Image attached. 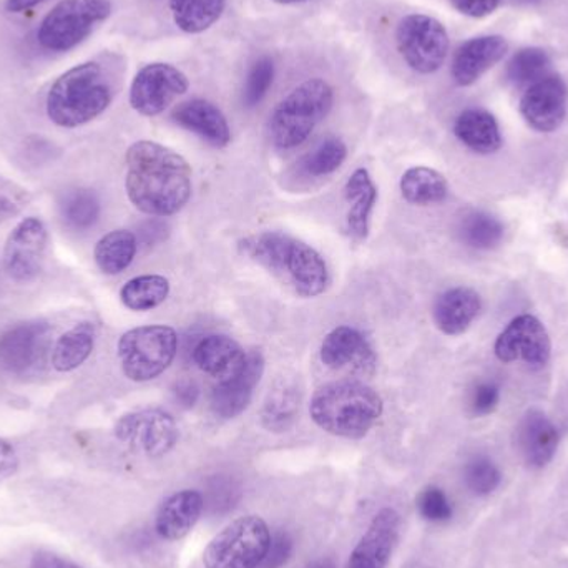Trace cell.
<instances>
[{"instance_id": "cell-1", "label": "cell", "mask_w": 568, "mask_h": 568, "mask_svg": "<svg viewBox=\"0 0 568 568\" xmlns=\"http://www.w3.org/2000/svg\"><path fill=\"white\" fill-rule=\"evenodd\" d=\"M130 202L150 216H172L192 196V166L169 146L140 140L125 156Z\"/></svg>"}, {"instance_id": "cell-2", "label": "cell", "mask_w": 568, "mask_h": 568, "mask_svg": "<svg viewBox=\"0 0 568 568\" xmlns=\"http://www.w3.org/2000/svg\"><path fill=\"white\" fill-rule=\"evenodd\" d=\"M239 250L243 256L268 270L297 296H320L329 284V272L323 256L286 233H255L243 239Z\"/></svg>"}, {"instance_id": "cell-3", "label": "cell", "mask_w": 568, "mask_h": 568, "mask_svg": "<svg viewBox=\"0 0 568 568\" xmlns=\"http://www.w3.org/2000/svg\"><path fill=\"white\" fill-rule=\"evenodd\" d=\"M379 394L359 381H334L314 393L311 419L324 433L346 439H361L383 416Z\"/></svg>"}, {"instance_id": "cell-4", "label": "cell", "mask_w": 568, "mask_h": 568, "mask_svg": "<svg viewBox=\"0 0 568 568\" xmlns=\"http://www.w3.org/2000/svg\"><path fill=\"white\" fill-rule=\"evenodd\" d=\"M113 99L102 63L83 62L67 70L47 95V115L62 129H75L102 115Z\"/></svg>"}, {"instance_id": "cell-5", "label": "cell", "mask_w": 568, "mask_h": 568, "mask_svg": "<svg viewBox=\"0 0 568 568\" xmlns=\"http://www.w3.org/2000/svg\"><path fill=\"white\" fill-rule=\"evenodd\" d=\"M333 87L323 79H310L291 90L270 116L273 145L293 150L303 145L333 109Z\"/></svg>"}, {"instance_id": "cell-6", "label": "cell", "mask_w": 568, "mask_h": 568, "mask_svg": "<svg viewBox=\"0 0 568 568\" xmlns=\"http://www.w3.org/2000/svg\"><path fill=\"white\" fill-rule=\"evenodd\" d=\"M179 349V337L170 326H142L126 331L119 341L123 374L135 383L155 379L169 369Z\"/></svg>"}, {"instance_id": "cell-7", "label": "cell", "mask_w": 568, "mask_h": 568, "mask_svg": "<svg viewBox=\"0 0 568 568\" xmlns=\"http://www.w3.org/2000/svg\"><path fill=\"white\" fill-rule=\"evenodd\" d=\"M272 532L258 516L233 520L203 554L205 568H258L268 552Z\"/></svg>"}, {"instance_id": "cell-8", "label": "cell", "mask_w": 568, "mask_h": 568, "mask_svg": "<svg viewBox=\"0 0 568 568\" xmlns=\"http://www.w3.org/2000/svg\"><path fill=\"white\" fill-rule=\"evenodd\" d=\"M110 13V0H62L40 23V45L52 52H67L82 43Z\"/></svg>"}, {"instance_id": "cell-9", "label": "cell", "mask_w": 568, "mask_h": 568, "mask_svg": "<svg viewBox=\"0 0 568 568\" xmlns=\"http://www.w3.org/2000/svg\"><path fill=\"white\" fill-rule=\"evenodd\" d=\"M396 42L404 62L423 75L437 72L449 53L446 27L424 13H410L400 20Z\"/></svg>"}, {"instance_id": "cell-10", "label": "cell", "mask_w": 568, "mask_h": 568, "mask_svg": "<svg viewBox=\"0 0 568 568\" xmlns=\"http://www.w3.org/2000/svg\"><path fill=\"white\" fill-rule=\"evenodd\" d=\"M190 80L170 63L155 62L142 67L130 87V105L143 116L165 112L176 97L185 95Z\"/></svg>"}, {"instance_id": "cell-11", "label": "cell", "mask_w": 568, "mask_h": 568, "mask_svg": "<svg viewBox=\"0 0 568 568\" xmlns=\"http://www.w3.org/2000/svg\"><path fill=\"white\" fill-rule=\"evenodd\" d=\"M120 443L149 457H162L175 447L179 427L165 410L143 409L120 417L115 426Z\"/></svg>"}, {"instance_id": "cell-12", "label": "cell", "mask_w": 568, "mask_h": 568, "mask_svg": "<svg viewBox=\"0 0 568 568\" xmlns=\"http://www.w3.org/2000/svg\"><path fill=\"white\" fill-rule=\"evenodd\" d=\"M494 351L503 363L523 361L532 369H542L550 361L552 341L536 316L523 314L499 334Z\"/></svg>"}, {"instance_id": "cell-13", "label": "cell", "mask_w": 568, "mask_h": 568, "mask_svg": "<svg viewBox=\"0 0 568 568\" xmlns=\"http://www.w3.org/2000/svg\"><path fill=\"white\" fill-rule=\"evenodd\" d=\"M47 229L36 216L22 220L3 246V268L13 282H33L45 263Z\"/></svg>"}, {"instance_id": "cell-14", "label": "cell", "mask_w": 568, "mask_h": 568, "mask_svg": "<svg viewBox=\"0 0 568 568\" xmlns=\"http://www.w3.org/2000/svg\"><path fill=\"white\" fill-rule=\"evenodd\" d=\"M47 323H23L0 336V367L12 376H27L42 366L50 346Z\"/></svg>"}, {"instance_id": "cell-15", "label": "cell", "mask_w": 568, "mask_h": 568, "mask_svg": "<svg viewBox=\"0 0 568 568\" xmlns=\"http://www.w3.org/2000/svg\"><path fill=\"white\" fill-rule=\"evenodd\" d=\"M567 103L566 82L559 75H547L527 87L520 99V113L534 130L550 133L566 120Z\"/></svg>"}, {"instance_id": "cell-16", "label": "cell", "mask_w": 568, "mask_h": 568, "mask_svg": "<svg viewBox=\"0 0 568 568\" xmlns=\"http://www.w3.org/2000/svg\"><path fill=\"white\" fill-rule=\"evenodd\" d=\"M400 517L384 507L371 520L364 536L351 552L346 568H386L399 539Z\"/></svg>"}, {"instance_id": "cell-17", "label": "cell", "mask_w": 568, "mask_h": 568, "mask_svg": "<svg viewBox=\"0 0 568 568\" xmlns=\"http://www.w3.org/2000/svg\"><path fill=\"white\" fill-rule=\"evenodd\" d=\"M265 373V357L260 351L248 353L245 367L236 376L220 381L219 386L213 387L212 406L215 416L222 419H235L252 403L256 386Z\"/></svg>"}, {"instance_id": "cell-18", "label": "cell", "mask_w": 568, "mask_h": 568, "mask_svg": "<svg viewBox=\"0 0 568 568\" xmlns=\"http://www.w3.org/2000/svg\"><path fill=\"white\" fill-rule=\"evenodd\" d=\"M321 361L333 371L373 373L376 353L369 341L356 327L339 326L331 331L321 344Z\"/></svg>"}, {"instance_id": "cell-19", "label": "cell", "mask_w": 568, "mask_h": 568, "mask_svg": "<svg viewBox=\"0 0 568 568\" xmlns=\"http://www.w3.org/2000/svg\"><path fill=\"white\" fill-rule=\"evenodd\" d=\"M509 43L500 36H483L467 40L454 53L453 79L457 85L476 83L487 70L506 57Z\"/></svg>"}, {"instance_id": "cell-20", "label": "cell", "mask_w": 568, "mask_h": 568, "mask_svg": "<svg viewBox=\"0 0 568 568\" xmlns=\"http://www.w3.org/2000/svg\"><path fill=\"white\" fill-rule=\"evenodd\" d=\"M173 122L189 132L195 133L216 149H225L232 142L229 120L222 110L209 100L195 99L176 106Z\"/></svg>"}, {"instance_id": "cell-21", "label": "cell", "mask_w": 568, "mask_h": 568, "mask_svg": "<svg viewBox=\"0 0 568 568\" xmlns=\"http://www.w3.org/2000/svg\"><path fill=\"white\" fill-rule=\"evenodd\" d=\"M517 447L527 466L540 469L556 456L559 447L557 427L546 414L529 410L517 427Z\"/></svg>"}, {"instance_id": "cell-22", "label": "cell", "mask_w": 568, "mask_h": 568, "mask_svg": "<svg viewBox=\"0 0 568 568\" xmlns=\"http://www.w3.org/2000/svg\"><path fill=\"white\" fill-rule=\"evenodd\" d=\"M483 310V300L473 287L457 286L444 291L434 303L433 317L437 329L447 336H459L469 329Z\"/></svg>"}, {"instance_id": "cell-23", "label": "cell", "mask_w": 568, "mask_h": 568, "mask_svg": "<svg viewBox=\"0 0 568 568\" xmlns=\"http://www.w3.org/2000/svg\"><path fill=\"white\" fill-rule=\"evenodd\" d=\"M193 359L203 373L215 377L220 383L236 376L245 367L248 353H245V349L232 337L225 334H212L196 344Z\"/></svg>"}, {"instance_id": "cell-24", "label": "cell", "mask_w": 568, "mask_h": 568, "mask_svg": "<svg viewBox=\"0 0 568 568\" xmlns=\"http://www.w3.org/2000/svg\"><path fill=\"white\" fill-rule=\"evenodd\" d=\"M203 509V496L196 490H180L173 494L160 506L156 514V534L165 540L183 539L192 532Z\"/></svg>"}, {"instance_id": "cell-25", "label": "cell", "mask_w": 568, "mask_h": 568, "mask_svg": "<svg viewBox=\"0 0 568 568\" xmlns=\"http://www.w3.org/2000/svg\"><path fill=\"white\" fill-rule=\"evenodd\" d=\"M347 205V232L354 240L367 239L369 235L371 215L377 202V189L369 172L356 170L344 186Z\"/></svg>"}, {"instance_id": "cell-26", "label": "cell", "mask_w": 568, "mask_h": 568, "mask_svg": "<svg viewBox=\"0 0 568 568\" xmlns=\"http://www.w3.org/2000/svg\"><path fill=\"white\" fill-rule=\"evenodd\" d=\"M457 139L480 155L496 153L503 146L499 123L493 113L484 109H467L454 123Z\"/></svg>"}, {"instance_id": "cell-27", "label": "cell", "mask_w": 568, "mask_h": 568, "mask_svg": "<svg viewBox=\"0 0 568 568\" xmlns=\"http://www.w3.org/2000/svg\"><path fill=\"white\" fill-rule=\"evenodd\" d=\"M301 406V389L293 377H282L266 396L262 424L270 433H284L293 426Z\"/></svg>"}, {"instance_id": "cell-28", "label": "cell", "mask_w": 568, "mask_h": 568, "mask_svg": "<svg viewBox=\"0 0 568 568\" xmlns=\"http://www.w3.org/2000/svg\"><path fill=\"white\" fill-rule=\"evenodd\" d=\"M400 193L413 205H436L449 195V185L444 175L429 166H414L404 173L399 183Z\"/></svg>"}, {"instance_id": "cell-29", "label": "cell", "mask_w": 568, "mask_h": 568, "mask_svg": "<svg viewBox=\"0 0 568 568\" xmlns=\"http://www.w3.org/2000/svg\"><path fill=\"white\" fill-rule=\"evenodd\" d=\"M95 346V327L90 323L77 324L59 337L52 351V364L60 373H70L82 366Z\"/></svg>"}, {"instance_id": "cell-30", "label": "cell", "mask_w": 568, "mask_h": 568, "mask_svg": "<svg viewBox=\"0 0 568 568\" xmlns=\"http://www.w3.org/2000/svg\"><path fill=\"white\" fill-rule=\"evenodd\" d=\"M136 236L129 230H115L99 240L95 245L97 266L105 275H120L132 265L136 255Z\"/></svg>"}, {"instance_id": "cell-31", "label": "cell", "mask_w": 568, "mask_h": 568, "mask_svg": "<svg viewBox=\"0 0 568 568\" xmlns=\"http://www.w3.org/2000/svg\"><path fill=\"white\" fill-rule=\"evenodd\" d=\"M226 0H170L173 22L185 33L209 30L225 12Z\"/></svg>"}, {"instance_id": "cell-32", "label": "cell", "mask_w": 568, "mask_h": 568, "mask_svg": "<svg viewBox=\"0 0 568 568\" xmlns=\"http://www.w3.org/2000/svg\"><path fill=\"white\" fill-rule=\"evenodd\" d=\"M170 282L165 276L143 275L130 280L120 290V300L132 311H150L165 303Z\"/></svg>"}, {"instance_id": "cell-33", "label": "cell", "mask_w": 568, "mask_h": 568, "mask_svg": "<svg viewBox=\"0 0 568 568\" xmlns=\"http://www.w3.org/2000/svg\"><path fill=\"white\" fill-rule=\"evenodd\" d=\"M60 216L70 230L85 232L92 229L100 216V200L95 192L77 189L67 192L60 202Z\"/></svg>"}, {"instance_id": "cell-34", "label": "cell", "mask_w": 568, "mask_h": 568, "mask_svg": "<svg viewBox=\"0 0 568 568\" xmlns=\"http://www.w3.org/2000/svg\"><path fill=\"white\" fill-rule=\"evenodd\" d=\"M459 236L470 248L493 250L503 242L504 225L489 213L473 212L460 222Z\"/></svg>"}, {"instance_id": "cell-35", "label": "cell", "mask_w": 568, "mask_h": 568, "mask_svg": "<svg viewBox=\"0 0 568 568\" xmlns=\"http://www.w3.org/2000/svg\"><path fill=\"white\" fill-rule=\"evenodd\" d=\"M549 53L539 47H527L510 59L507 79L517 87L532 85L549 75Z\"/></svg>"}, {"instance_id": "cell-36", "label": "cell", "mask_w": 568, "mask_h": 568, "mask_svg": "<svg viewBox=\"0 0 568 568\" xmlns=\"http://www.w3.org/2000/svg\"><path fill=\"white\" fill-rule=\"evenodd\" d=\"M347 156V149L343 140L336 136L323 140L320 145L314 146L307 155L303 156L300 166L307 176L323 179L336 172Z\"/></svg>"}, {"instance_id": "cell-37", "label": "cell", "mask_w": 568, "mask_h": 568, "mask_svg": "<svg viewBox=\"0 0 568 568\" xmlns=\"http://www.w3.org/2000/svg\"><path fill=\"white\" fill-rule=\"evenodd\" d=\"M499 467L487 456H476L464 467V483L476 496H489L500 486Z\"/></svg>"}, {"instance_id": "cell-38", "label": "cell", "mask_w": 568, "mask_h": 568, "mask_svg": "<svg viewBox=\"0 0 568 568\" xmlns=\"http://www.w3.org/2000/svg\"><path fill=\"white\" fill-rule=\"evenodd\" d=\"M273 80H275V63L270 57H260L246 77L245 90H243V103L248 109L262 103L266 93L272 89Z\"/></svg>"}, {"instance_id": "cell-39", "label": "cell", "mask_w": 568, "mask_h": 568, "mask_svg": "<svg viewBox=\"0 0 568 568\" xmlns=\"http://www.w3.org/2000/svg\"><path fill=\"white\" fill-rule=\"evenodd\" d=\"M239 499L240 490L233 484V480L216 477L210 484L209 493L203 497V504L212 516H223V514H229L230 510L235 509Z\"/></svg>"}, {"instance_id": "cell-40", "label": "cell", "mask_w": 568, "mask_h": 568, "mask_svg": "<svg viewBox=\"0 0 568 568\" xmlns=\"http://www.w3.org/2000/svg\"><path fill=\"white\" fill-rule=\"evenodd\" d=\"M417 509L429 523H447L453 517V506L439 487H426L417 497Z\"/></svg>"}, {"instance_id": "cell-41", "label": "cell", "mask_w": 568, "mask_h": 568, "mask_svg": "<svg viewBox=\"0 0 568 568\" xmlns=\"http://www.w3.org/2000/svg\"><path fill=\"white\" fill-rule=\"evenodd\" d=\"M500 390L496 384L479 383L469 397V409L474 416H487L499 406Z\"/></svg>"}, {"instance_id": "cell-42", "label": "cell", "mask_w": 568, "mask_h": 568, "mask_svg": "<svg viewBox=\"0 0 568 568\" xmlns=\"http://www.w3.org/2000/svg\"><path fill=\"white\" fill-rule=\"evenodd\" d=\"M291 552H293V540H291L286 532L280 530L275 536H272L268 552H266L265 559H263L258 568L283 567L287 559H290Z\"/></svg>"}, {"instance_id": "cell-43", "label": "cell", "mask_w": 568, "mask_h": 568, "mask_svg": "<svg viewBox=\"0 0 568 568\" xmlns=\"http://www.w3.org/2000/svg\"><path fill=\"white\" fill-rule=\"evenodd\" d=\"M450 3L464 16L480 19L493 13L499 7L500 0H450Z\"/></svg>"}, {"instance_id": "cell-44", "label": "cell", "mask_w": 568, "mask_h": 568, "mask_svg": "<svg viewBox=\"0 0 568 568\" xmlns=\"http://www.w3.org/2000/svg\"><path fill=\"white\" fill-rule=\"evenodd\" d=\"M17 469H19V457L16 449L12 444L0 437V480L16 476Z\"/></svg>"}, {"instance_id": "cell-45", "label": "cell", "mask_w": 568, "mask_h": 568, "mask_svg": "<svg viewBox=\"0 0 568 568\" xmlns=\"http://www.w3.org/2000/svg\"><path fill=\"white\" fill-rule=\"evenodd\" d=\"M173 394H175L176 403H179L180 406L190 409V407L195 406L196 400H199L200 389L193 381L185 379L176 383Z\"/></svg>"}, {"instance_id": "cell-46", "label": "cell", "mask_w": 568, "mask_h": 568, "mask_svg": "<svg viewBox=\"0 0 568 568\" xmlns=\"http://www.w3.org/2000/svg\"><path fill=\"white\" fill-rule=\"evenodd\" d=\"M30 568H82L72 560L52 552H37L30 560Z\"/></svg>"}, {"instance_id": "cell-47", "label": "cell", "mask_w": 568, "mask_h": 568, "mask_svg": "<svg viewBox=\"0 0 568 568\" xmlns=\"http://www.w3.org/2000/svg\"><path fill=\"white\" fill-rule=\"evenodd\" d=\"M20 212V203L13 196L0 190V222L13 219Z\"/></svg>"}, {"instance_id": "cell-48", "label": "cell", "mask_w": 568, "mask_h": 568, "mask_svg": "<svg viewBox=\"0 0 568 568\" xmlns=\"http://www.w3.org/2000/svg\"><path fill=\"white\" fill-rule=\"evenodd\" d=\"M42 2L43 0H7L6 9L9 10V12L20 13Z\"/></svg>"}, {"instance_id": "cell-49", "label": "cell", "mask_w": 568, "mask_h": 568, "mask_svg": "<svg viewBox=\"0 0 568 568\" xmlns=\"http://www.w3.org/2000/svg\"><path fill=\"white\" fill-rule=\"evenodd\" d=\"M307 568H336L331 560H317V562L311 564Z\"/></svg>"}, {"instance_id": "cell-50", "label": "cell", "mask_w": 568, "mask_h": 568, "mask_svg": "<svg viewBox=\"0 0 568 568\" xmlns=\"http://www.w3.org/2000/svg\"><path fill=\"white\" fill-rule=\"evenodd\" d=\"M273 2L280 3V6H294V3L310 2V0H273Z\"/></svg>"}, {"instance_id": "cell-51", "label": "cell", "mask_w": 568, "mask_h": 568, "mask_svg": "<svg viewBox=\"0 0 568 568\" xmlns=\"http://www.w3.org/2000/svg\"><path fill=\"white\" fill-rule=\"evenodd\" d=\"M404 568H433V567L426 566V564L410 562V564H407V566Z\"/></svg>"}, {"instance_id": "cell-52", "label": "cell", "mask_w": 568, "mask_h": 568, "mask_svg": "<svg viewBox=\"0 0 568 568\" xmlns=\"http://www.w3.org/2000/svg\"><path fill=\"white\" fill-rule=\"evenodd\" d=\"M524 2H534V0H524Z\"/></svg>"}]
</instances>
